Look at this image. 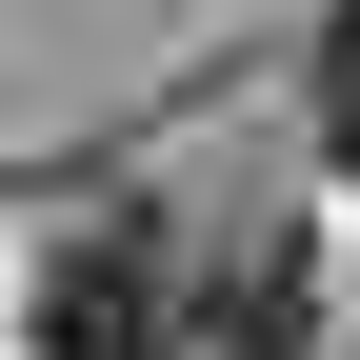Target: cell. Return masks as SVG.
Returning a JSON list of instances; mask_svg holds the SVG:
<instances>
[{
  "label": "cell",
  "mask_w": 360,
  "mask_h": 360,
  "mask_svg": "<svg viewBox=\"0 0 360 360\" xmlns=\"http://www.w3.org/2000/svg\"><path fill=\"white\" fill-rule=\"evenodd\" d=\"M20 340H40V360H180V260L141 240V220H101V240H60V260H40Z\"/></svg>",
  "instance_id": "obj_1"
},
{
  "label": "cell",
  "mask_w": 360,
  "mask_h": 360,
  "mask_svg": "<svg viewBox=\"0 0 360 360\" xmlns=\"http://www.w3.org/2000/svg\"><path fill=\"white\" fill-rule=\"evenodd\" d=\"M321 340V260L300 240H240L220 281H180V360H300Z\"/></svg>",
  "instance_id": "obj_2"
},
{
  "label": "cell",
  "mask_w": 360,
  "mask_h": 360,
  "mask_svg": "<svg viewBox=\"0 0 360 360\" xmlns=\"http://www.w3.org/2000/svg\"><path fill=\"white\" fill-rule=\"evenodd\" d=\"M321 160L360 180V20H321Z\"/></svg>",
  "instance_id": "obj_3"
},
{
  "label": "cell",
  "mask_w": 360,
  "mask_h": 360,
  "mask_svg": "<svg viewBox=\"0 0 360 360\" xmlns=\"http://www.w3.org/2000/svg\"><path fill=\"white\" fill-rule=\"evenodd\" d=\"M340 20H360V0H340Z\"/></svg>",
  "instance_id": "obj_4"
}]
</instances>
